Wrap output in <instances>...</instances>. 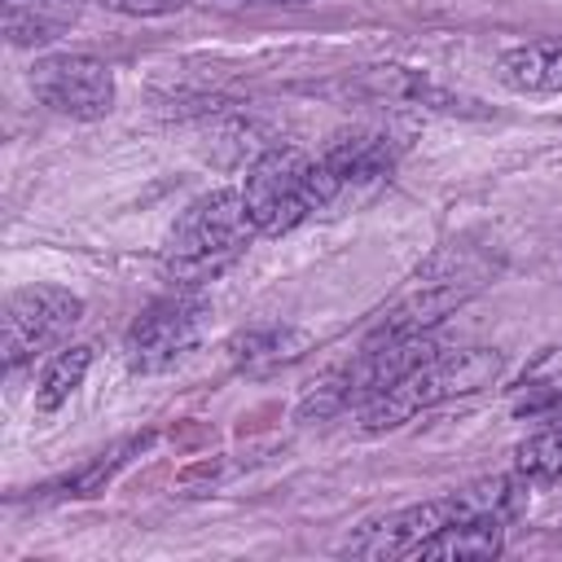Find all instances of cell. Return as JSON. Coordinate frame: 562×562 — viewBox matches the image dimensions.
I'll use <instances>...</instances> for the list:
<instances>
[{
  "instance_id": "11",
  "label": "cell",
  "mask_w": 562,
  "mask_h": 562,
  "mask_svg": "<svg viewBox=\"0 0 562 562\" xmlns=\"http://www.w3.org/2000/svg\"><path fill=\"white\" fill-rule=\"evenodd\" d=\"M527 479L522 474H496V479H479L461 492L448 496V522L452 518H470V522H509L518 518V509L527 505Z\"/></svg>"
},
{
  "instance_id": "12",
  "label": "cell",
  "mask_w": 562,
  "mask_h": 562,
  "mask_svg": "<svg viewBox=\"0 0 562 562\" xmlns=\"http://www.w3.org/2000/svg\"><path fill=\"white\" fill-rule=\"evenodd\" d=\"M496 75L518 92H562V40H531L501 53Z\"/></svg>"
},
{
  "instance_id": "14",
  "label": "cell",
  "mask_w": 562,
  "mask_h": 562,
  "mask_svg": "<svg viewBox=\"0 0 562 562\" xmlns=\"http://www.w3.org/2000/svg\"><path fill=\"white\" fill-rule=\"evenodd\" d=\"M83 0H9V40L13 44H44L57 40Z\"/></svg>"
},
{
  "instance_id": "2",
  "label": "cell",
  "mask_w": 562,
  "mask_h": 562,
  "mask_svg": "<svg viewBox=\"0 0 562 562\" xmlns=\"http://www.w3.org/2000/svg\"><path fill=\"white\" fill-rule=\"evenodd\" d=\"M501 373V351L492 347H461V351H430L426 360H417L400 382H391L382 395H373L360 408V426L369 435L404 426L408 417L457 400V395H474L483 391L492 378Z\"/></svg>"
},
{
  "instance_id": "13",
  "label": "cell",
  "mask_w": 562,
  "mask_h": 562,
  "mask_svg": "<svg viewBox=\"0 0 562 562\" xmlns=\"http://www.w3.org/2000/svg\"><path fill=\"white\" fill-rule=\"evenodd\" d=\"M505 549V527L501 522H470V518H452L443 522L422 549L417 558H496Z\"/></svg>"
},
{
  "instance_id": "16",
  "label": "cell",
  "mask_w": 562,
  "mask_h": 562,
  "mask_svg": "<svg viewBox=\"0 0 562 562\" xmlns=\"http://www.w3.org/2000/svg\"><path fill=\"white\" fill-rule=\"evenodd\" d=\"M514 470H518L527 483L562 479V413L544 417V426L518 443V452H514Z\"/></svg>"
},
{
  "instance_id": "5",
  "label": "cell",
  "mask_w": 562,
  "mask_h": 562,
  "mask_svg": "<svg viewBox=\"0 0 562 562\" xmlns=\"http://www.w3.org/2000/svg\"><path fill=\"white\" fill-rule=\"evenodd\" d=\"M241 202L259 233H290L312 211V158L299 149H268L241 184Z\"/></svg>"
},
{
  "instance_id": "8",
  "label": "cell",
  "mask_w": 562,
  "mask_h": 562,
  "mask_svg": "<svg viewBox=\"0 0 562 562\" xmlns=\"http://www.w3.org/2000/svg\"><path fill=\"white\" fill-rule=\"evenodd\" d=\"M35 97L66 119H101L114 105V75L88 53H57L31 70Z\"/></svg>"
},
{
  "instance_id": "7",
  "label": "cell",
  "mask_w": 562,
  "mask_h": 562,
  "mask_svg": "<svg viewBox=\"0 0 562 562\" xmlns=\"http://www.w3.org/2000/svg\"><path fill=\"white\" fill-rule=\"evenodd\" d=\"M202 325H206V299L189 290H176L149 303L127 329V364L136 373H158L176 364L202 338Z\"/></svg>"
},
{
  "instance_id": "6",
  "label": "cell",
  "mask_w": 562,
  "mask_h": 562,
  "mask_svg": "<svg viewBox=\"0 0 562 562\" xmlns=\"http://www.w3.org/2000/svg\"><path fill=\"white\" fill-rule=\"evenodd\" d=\"M79 312H83V303L61 285H26V290L9 294L4 321H0L4 364L18 369V364L35 360L40 351H48L53 342H61L70 334V325L79 321Z\"/></svg>"
},
{
  "instance_id": "10",
  "label": "cell",
  "mask_w": 562,
  "mask_h": 562,
  "mask_svg": "<svg viewBox=\"0 0 562 562\" xmlns=\"http://www.w3.org/2000/svg\"><path fill=\"white\" fill-rule=\"evenodd\" d=\"M307 342L312 338L294 325H255V329H246L228 342V360H233L237 373L263 378V373H277L285 364H294L307 351Z\"/></svg>"
},
{
  "instance_id": "9",
  "label": "cell",
  "mask_w": 562,
  "mask_h": 562,
  "mask_svg": "<svg viewBox=\"0 0 562 562\" xmlns=\"http://www.w3.org/2000/svg\"><path fill=\"white\" fill-rule=\"evenodd\" d=\"M448 522V496L443 501H426V505H408L382 518H369L347 544L342 553L351 558H417V549Z\"/></svg>"
},
{
  "instance_id": "1",
  "label": "cell",
  "mask_w": 562,
  "mask_h": 562,
  "mask_svg": "<svg viewBox=\"0 0 562 562\" xmlns=\"http://www.w3.org/2000/svg\"><path fill=\"white\" fill-rule=\"evenodd\" d=\"M496 255L479 241H448L439 246L417 277L408 281V290L391 303V312L378 321V329L369 338H413V334H430L452 307H461L470 294H479L492 277H496Z\"/></svg>"
},
{
  "instance_id": "17",
  "label": "cell",
  "mask_w": 562,
  "mask_h": 562,
  "mask_svg": "<svg viewBox=\"0 0 562 562\" xmlns=\"http://www.w3.org/2000/svg\"><path fill=\"white\" fill-rule=\"evenodd\" d=\"M97 4H105L114 13H127V18H154V13H176L189 0H97Z\"/></svg>"
},
{
  "instance_id": "18",
  "label": "cell",
  "mask_w": 562,
  "mask_h": 562,
  "mask_svg": "<svg viewBox=\"0 0 562 562\" xmlns=\"http://www.w3.org/2000/svg\"><path fill=\"white\" fill-rule=\"evenodd\" d=\"M281 4H294V0H281Z\"/></svg>"
},
{
  "instance_id": "3",
  "label": "cell",
  "mask_w": 562,
  "mask_h": 562,
  "mask_svg": "<svg viewBox=\"0 0 562 562\" xmlns=\"http://www.w3.org/2000/svg\"><path fill=\"white\" fill-rule=\"evenodd\" d=\"M255 220L241 202V189H215L198 202H189V211L176 220L162 263L180 277V281H206L220 268H228L255 237Z\"/></svg>"
},
{
  "instance_id": "15",
  "label": "cell",
  "mask_w": 562,
  "mask_h": 562,
  "mask_svg": "<svg viewBox=\"0 0 562 562\" xmlns=\"http://www.w3.org/2000/svg\"><path fill=\"white\" fill-rule=\"evenodd\" d=\"M88 364H92V347H88V342H75V347H66V351H57V356L48 360L40 386H35V408H40V413L61 408V404L79 391Z\"/></svg>"
},
{
  "instance_id": "4",
  "label": "cell",
  "mask_w": 562,
  "mask_h": 562,
  "mask_svg": "<svg viewBox=\"0 0 562 562\" xmlns=\"http://www.w3.org/2000/svg\"><path fill=\"white\" fill-rule=\"evenodd\" d=\"M395 171V140L382 132H351L312 158V211H347L373 198Z\"/></svg>"
}]
</instances>
